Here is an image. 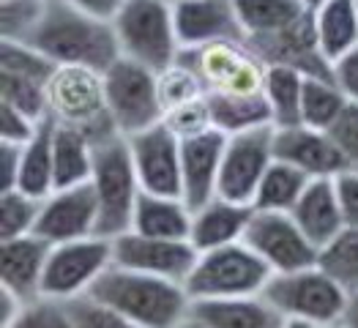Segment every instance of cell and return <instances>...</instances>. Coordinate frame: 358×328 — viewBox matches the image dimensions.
<instances>
[{
  "label": "cell",
  "instance_id": "obj_38",
  "mask_svg": "<svg viewBox=\"0 0 358 328\" xmlns=\"http://www.w3.org/2000/svg\"><path fill=\"white\" fill-rule=\"evenodd\" d=\"M69 315L77 328H140L134 326L129 318H123L113 306H107L104 301L93 299V296H83L66 304Z\"/></svg>",
  "mask_w": 358,
  "mask_h": 328
},
{
  "label": "cell",
  "instance_id": "obj_24",
  "mask_svg": "<svg viewBox=\"0 0 358 328\" xmlns=\"http://www.w3.org/2000/svg\"><path fill=\"white\" fill-rule=\"evenodd\" d=\"M192 216L194 211L183 197H164V194H140V203L134 208L131 230L150 238L189 241L192 233Z\"/></svg>",
  "mask_w": 358,
  "mask_h": 328
},
{
  "label": "cell",
  "instance_id": "obj_37",
  "mask_svg": "<svg viewBox=\"0 0 358 328\" xmlns=\"http://www.w3.org/2000/svg\"><path fill=\"white\" fill-rule=\"evenodd\" d=\"M41 200L30 197L20 189L0 192V241L20 238L36 230Z\"/></svg>",
  "mask_w": 358,
  "mask_h": 328
},
{
  "label": "cell",
  "instance_id": "obj_21",
  "mask_svg": "<svg viewBox=\"0 0 358 328\" xmlns=\"http://www.w3.org/2000/svg\"><path fill=\"white\" fill-rule=\"evenodd\" d=\"M233 6L241 33L255 50H263L312 14L301 0H233Z\"/></svg>",
  "mask_w": 358,
  "mask_h": 328
},
{
  "label": "cell",
  "instance_id": "obj_12",
  "mask_svg": "<svg viewBox=\"0 0 358 328\" xmlns=\"http://www.w3.org/2000/svg\"><path fill=\"white\" fill-rule=\"evenodd\" d=\"M273 159H276V153H273V126L227 137L216 197L233 200L241 206H252L255 192H257L260 180L266 176V170L273 164Z\"/></svg>",
  "mask_w": 358,
  "mask_h": 328
},
{
  "label": "cell",
  "instance_id": "obj_8",
  "mask_svg": "<svg viewBox=\"0 0 358 328\" xmlns=\"http://www.w3.org/2000/svg\"><path fill=\"white\" fill-rule=\"evenodd\" d=\"M107 110L118 126L120 137H134L164 120L159 93V71L131 58H118L104 71Z\"/></svg>",
  "mask_w": 358,
  "mask_h": 328
},
{
  "label": "cell",
  "instance_id": "obj_40",
  "mask_svg": "<svg viewBox=\"0 0 358 328\" xmlns=\"http://www.w3.org/2000/svg\"><path fill=\"white\" fill-rule=\"evenodd\" d=\"M8 328H77L71 315H69V306L63 301L52 299H36L28 301L25 309L20 312V318L11 323Z\"/></svg>",
  "mask_w": 358,
  "mask_h": 328
},
{
  "label": "cell",
  "instance_id": "obj_33",
  "mask_svg": "<svg viewBox=\"0 0 358 328\" xmlns=\"http://www.w3.org/2000/svg\"><path fill=\"white\" fill-rule=\"evenodd\" d=\"M159 93H162V104H164V113L176 110V107H183V104H192V101H200L208 96V90L203 85L197 69L183 58L167 66L164 71H159Z\"/></svg>",
  "mask_w": 358,
  "mask_h": 328
},
{
  "label": "cell",
  "instance_id": "obj_34",
  "mask_svg": "<svg viewBox=\"0 0 358 328\" xmlns=\"http://www.w3.org/2000/svg\"><path fill=\"white\" fill-rule=\"evenodd\" d=\"M50 0H0V38L30 41L44 22Z\"/></svg>",
  "mask_w": 358,
  "mask_h": 328
},
{
  "label": "cell",
  "instance_id": "obj_2",
  "mask_svg": "<svg viewBox=\"0 0 358 328\" xmlns=\"http://www.w3.org/2000/svg\"><path fill=\"white\" fill-rule=\"evenodd\" d=\"M30 44L55 66H85L101 74L120 58L113 22L77 11L63 0H50L47 17Z\"/></svg>",
  "mask_w": 358,
  "mask_h": 328
},
{
  "label": "cell",
  "instance_id": "obj_35",
  "mask_svg": "<svg viewBox=\"0 0 358 328\" xmlns=\"http://www.w3.org/2000/svg\"><path fill=\"white\" fill-rule=\"evenodd\" d=\"M58 66L30 41H3L0 38V74H17L47 83Z\"/></svg>",
  "mask_w": 358,
  "mask_h": 328
},
{
  "label": "cell",
  "instance_id": "obj_18",
  "mask_svg": "<svg viewBox=\"0 0 358 328\" xmlns=\"http://www.w3.org/2000/svg\"><path fill=\"white\" fill-rule=\"evenodd\" d=\"M176 30L183 50L243 38L233 0H173Z\"/></svg>",
  "mask_w": 358,
  "mask_h": 328
},
{
  "label": "cell",
  "instance_id": "obj_27",
  "mask_svg": "<svg viewBox=\"0 0 358 328\" xmlns=\"http://www.w3.org/2000/svg\"><path fill=\"white\" fill-rule=\"evenodd\" d=\"M210 115H213V129L236 137L246 131L268 129L271 110L263 93H246V96H208Z\"/></svg>",
  "mask_w": 358,
  "mask_h": 328
},
{
  "label": "cell",
  "instance_id": "obj_10",
  "mask_svg": "<svg viewBox=\"0 0 358 328\" xmlns=\"http://www.w3.org/2000/svg\"><path fill=\"white\" fill-rule=\"evenodd\" d=\"M110 266H113V241L104 236H90L52 246L44 269L41 296L63 304L83 299L96 287V282Z\"/></svg>",
  "mask_w": 358,
  "mask_h": 328
},
{
  "label": "cell",
  "instance_id": "obj_51",
  "mask_svg": "<svg viewBox=\"0 0 358 328\" xmlns=\"http://www.w3.org/2000/svg\"><path fill=\"white\" fill-rule=\"evenodd\" d=\"M282 328H315V326H309V323H301V320H287Z\"/></svg>",
  "mask_w": 358,
  "mask_h": 328
},
{
  "label": "cell",
  "instance_id": "obj_9",
  "mask_svg": "<svg viewBox=\"0 0 358 328\" xmlns=\"http://www.w3.org/2000/svg\"><path fill=\"white\" fill-rule=\"evenodd\" d=\"M208 96H246L263 93L268 77V60L263 58L246 38H227L200 50H183Z\"/></svg>",
  "mask_w": 358,
  "mask_h": 328
},
{
  "label": "cell",
  "instance_id": "obj_22",
  "mask_svg": "<svg viewBox=\"0 0 358 328\" xmlns=\"http://www.w3.org/2000/svg\"><path fill=\"white\" fill-rule=\"evenodd\" d=\"M290 216L296 219V224L317 249L326 246L334 236H339L345 230V216L339 208L334 178L309 180L306 192L301 194L296 208L290 211Z\"/></svg>",
  "mask_w": 358,
  "mask_h": 328
},
{
  "label": "cell",
  "instance_id": "obj_46",
  "mask_svg": "<svg viewBox=\"0 0 358 328\" xmlns=\"http://www.w3.org/2000/svg\"><path fill=\"white\" fill-rule=\"evenodd\" d=\"M63 3H69V6L77 8V11H85V14L96 17V20L113 22L126 0H63Z\"/></svg>",
  "mask_w": 358,
  "mask_h": 328
},
{
  "label": "cell",
  "instance_id": "obj_23",
  "mask_svg": "<svg viewBox=\"0 0 358 328\" xmlns=\"http://www.w3.org/2000/svg\"><path fill=\"white\" fill-rule=\"evenodd\" d=\"M192 315L208 328H282L287 320L263 293L238 299L192 301Z\"/></svg>",
  "mask_w": 358,
  "mask_h": 328
},
{
  "label": "cell",
  "instance_id": "obj_11",
  "mask_svg": "<svg viewBox=\"0 0 358 328\" xmlns=\"http://www.w3.org/2000/svg\"><path fill=\"white\" fill-rule=\"evenodd\" d=\"M243 243L268 266L271 273H290L317 266L320 255V249L306 238L296 219L279 211H255L243 233Z\"/></svg>",
  "mask_w": 358,
  "mask_h": 328
},
{
  "label": "cell",
  "instance_id": "obj_52",
  "mask_svg": "<svg viewBox=\"0 0 358 328\" xmlns=\"http://www.w3.org/2000/svg\"><path fill=\"white\" fill-rule=\"evenodd\" d=\"M331 328H342V326H331Z\"/></svg>",
  "mask_w": 358,
  "mask_h": 328
},
{
  "label": "cell",
  "instance_id": "obj_6",
  "mask_svg": "<svg viewBox=\"0 0 358 328\" xmlns=\"http://www.w3.org/2000/svg\"><path fill=\"white\" fill-rule=\"evenodd\" d=\"M263 296L276 306L285 320H301L315 328L339 326L350 293L334 282L320 266L273 273Z\"/></svg>",
  "mask_w": 358,
  "mask_h": 328
},
{
  "label": "cell",
  "instance_id": "obj_36",
  "mask_svg": "<svg viewBox=\"0 0 358 328\" xmlns=\"http://www.w3.org/2000/svg\"><path fill=\"white\" fill-rule=\"evenodd\" d=\"M0 104H8L33 120L44 123L50 120L47 110V83L17 77V74H0Z\"/></svg>",
  "mask_w": 358,
  "mask_h": 328
},
{
  "label": "cell",
  "instance_id": "obj_25",
  "mask_svg": "<svg viewBox=\"0 0 358 328\" xmlns=\"http://www.w3.org/2000/svg\"><path fill=\"white\" fill-rule=\"evenodd\" d=\"M312 25L323 58L334 63L358 47V3L329 0L312 11Z\"/></svg>",
  "mask_w": 358,
  "mask_h": 328
},
{
  "label": "cell",
  "instance_id": "obj_45",
  "mask_svg": "<svg viewBox=\"0 0 358 328\" xmlns=\"http://www.w3.org/2000/svg\"><path fill=\"white\" fill-rule=\"evenodd\" d=\"M22 148H25V145L0 143V192L17 189L20 164H22Z\"/></svg>",
  "mask_w": 358,
  "mask_h": 328
},
{
  "label": "cell",
  "instance_id": "obj_42",
  "mask_svg": "<svg viewBox=\"0 0 358 328\" xmlns=\"http://www.w3.org/2000/svg\"><path fill=\"white\" fill-rule=\"evenodd\" d=\"M350 167H358V104H348L329 131Z\"/></svg>",
  "mask_w": 358,
  "mask_h": 328
},
{
  "label": "cell",
  "instance_id": "obj_43",
  "mask_svg": "<svg viewBox=\"0 0 358 328\" xmlns=\"http://www.w3.org/2000/svg\"><path fill=\"white\" fill-rule=\"evenodd\" d=\"M334 186H336L339 208L345 216V227L358 230V167H348L345 173H339L334 178Z\"/></svg>",
  "mask_w": 358,
  "mask_h": 328
},
{
  "label": "cell",
  "instance_id": "obj_28",
  "mask_svg": "<svg viewBox=\"0 0 358 328\" xmlns=\"http://www.w3.org/2000/svg\"><path fill=\"white\" fill-rule=\"evenodd\" d=\"M17 189L36 200H44L55 192V162H52V120L41 126V131L22 148V164Z\"/></svg>",
  "mask_w": 358,
  "mask_h": 328
},
{
  "label": "cell",
  "instance_id": "obj_14",
  "mask_svg": "<svg viewBox=\"0 0 358 328\" xmlns=\"http://www.w3.org/2000/svg\"><path fill=\"white\" fill-rule=\"evenodd\" d=\"M197 257H200V252L189 241L150 238V236L134 233V230L113 238V263L115 266L164 276V279L183 282V285L194 269Z\"/></svg>",
  "mask_w": 358,
  "mask_h": 328
},
{
  "label": "cell",
  "instance_id": "obj_39",
  "mask_svg": "<svg viewBox=\"0 0 358 328\" xmlns=\"http://www.w3.org/2000/svg\"><path fill=\"white\" fill-rule=\"evenodd\" d=\"M178 140H189V137H197V134H206L213 129V115H210V101L208 96L200 99V101H192V104H183L176 107L170 113H164L162 120Z\"/></svg>",
  "mask_w": 358,
  "mask_h": 328
},
{
  "label": "cell",
  "instance_id": "obj_41",
  "mask_svg": "<svg viewBox=\"0 0 358 328\" xmlns=\"http://www.w3.org/2000/svg\"><path fill=\"white\" fill-rule=\"evenodd\" d=\"M47 123V120H44ZM38 120H33L30 115L8 107V104H0V143H11V145H28L30 140L41 131Z\"/></svg>",
  "mask_w": 358,
  "mask_h": 328
},
{
  "label": "cell",
  "instance_id": "obj_44",
  "mask_svg": "<svg viewBox=\"0 0 358 328\" xmlns=\"http://www.w3.org/2000/svg\"><path fill=\"white\" fill-rule=\"evenodd\" d=\"M331 77L350 104H358V47L331 63Z\"/></svg>",
  "mask_w": 358,
  "mask_h": 328
},
{
  "label": "cell",
  "instance_id": "obj_19",
  "mask_svg": "<svg viewBox=\"0 0 358 328\" xmlns=\"http://www.w3.org/2000/svg\"><path fill=\"white\" fill-rule=\"evenodd\" d=\"M50 243L36 233L0 241V287L25 301L41 299V282L50 257Z\"/></svg>",
  "mask_w": 358,
  "mask_h": 328
},
{
  "label": "cell",
  "instance_id": "obj_13",
  "mask_svg": "<svg viewBox=\"0 0 358 328\" xmlns=\"http://www.w3.org/2000/svg\"><path fill=\"white\" fill-rule=\"evenodd\" d=\"M33 233L50 246L99 236V203L93 183L88 180L80 186L55 189L50 197H44Z\"/></svg>",
  "mask_w": 358,
  "mask_h": 328
},
{
  "label": "cell",
  "instance_id": "obj_17",
  "mask_svg": "<svg viewBox=\"0 0 358 328\" xmlns=\"http://www.w3.org/2000/svg\"><path fill=\"white\" fill-rule=\"evenodd\" d=\"M227 134L210 129L206 134L180 140V180H183V200L189 208H200L210 203L219 192V173L224 159Z\"/></svg>",
  "mask_w": 358,
  "mask_h": 328
},
{
  "label": "cell",
  "instance_id": "obj_1",
  "mask_svg": "<svg viewBox=\"0 0 358 328\" xmlns=\"http://www.w3.org/2000/svg\"><path fill=\"white\" fill-rule=\"evenodd\" d=\"M88 296L104 301L140 328H176L192 312L183 282L110 266Z\"/></svg>",
  "mask_w": 358,
  "mask_h": 328
},
{
  "label": "cell",
  "instance_id": "obj_31",
  "mask_svg": "<svg viewBox=\"0 0 358 328\" xmlns=\"http://www.w3.org/2000/svg\"><path fill=\"white\" fill-rule=\"evenodd\" d=\"M350 101L334 83V77H306L303 80V101H301V123L331 131Z\"/></svg>",
  "mask_w": 358,
  "mask_h": 328
},
{
  "label": "cell",
  "instance_id": "obj_29",
  "mask_svg": "<svg viewBox=\"0 0 358 328\" xmlns=\"http://www.w3.org/2000/svg\"><path fill=\"white\" fill-rule=\"evenodd\" d=\"M303 80H306V74L293 69V66H268L263 96L268 101L273 129H285V126L301 123Z\"/></svg>",
  "mask_w": 358,
  "mask_h": 328
},
{
  "label": "cell",
  "instance_id": "obj_48",
  "mask_svg": "<svg viewBox=\"0 0 358 328\" xmlns=\"http://www.w3.org/2000/svg\"><path fill=\"white\" fill-rule=\"evenodd\" d=\"M342 328H358V293H350L348 299V306H345V315L339 320Z\"/></svg>",
  "mask_w": 358,
  "mask_h": 328
},
{
  "label": "cell",
  "instance_id": "obj_30",
  "mask_svg": "<svg viewBox=\"0 0 358 328\" xmlns=\"http://www.w3.org/2000/svg\"><path fill=\"white\" fill-rule=\"evenodd\" d=\"M309 180L312 178L303 176L299 167H293V164H287L282 159H273V164L266 170V176H263L257 192H255L252 208L290 213L301 200V194L306 192Z\"/></svg>",
  "mask_w": 358,
  "mask_h": 328
},
{
  "label": "cell",
  "instance_id": "obj_32",
  "mask_svg": "<svg viewBox=\"0 0 358 328\" xmlns=\"http://www.w3.org/2000/svg\"><path fill=\"white\" fill-rule=\"evenodd\" d=\"M317 266L329 273L334 282H339L348 293H358V230L345 227L339 236L320 246Z\"/></svg>",
  "mask_w": 358,
  "mask_h": 328
},
{
  "label": "cell",
  "instance_id": "obj_50",
  "mask_svg": "<svg viewBox=\"0 0 358 328\" xmlns=\"http://www.w3.org/2000/svg\"><path fill=\"white\" fill-rule=\"evenodd\" d=\"M301 3H303L309 11H315V8H320V6H323V3H329V0H301Z\"/></svg>",
  "mask_w": 358,
  "mask_h": 328
},
{
  "label": "cell",
  "instance_id": "obj_47",
  "mask_svg": "<svg viewBox=\"0 0 358 328\" xmlns=\"http://www.w3.org/2000/svg\"><path fill=\"white\" fill-rule=\"evenodd\" d=\"M22 309H25V301L20 299V296H14L11 290L0 287V328L11 326L20 318Z\"/></svg>",
  "mask_w": 358,
  "mask_h": 328
},
{
  "label": "cell",
  "instance_id": "obj_15",
  "mask_svg": "<svg viewBox=\"0 0 358 328\" xmlns=\"http://www.w3.org/2000/svg\"><path fill=\"white\" fill-rule=\"evenodd\" d=\"M126 140H129V150H131L143 192L164 194V197H183L178 137L164 123H156Z\"/></svg>",
  "mask_w": 358,
  "mask_h": 328
},
{
  "label": "cell",
  "instance_id": "obj_53",
  "mask_svg": "<svg viewBox=\"0 0 358 328\" xmlns=\"http://www.w3.org/2000/svg\"><path fill=\"white\" fill-rule=\"evenodd\" d=\"M356 3H358V0H356Z\"/></svg>",
  "mask_w": 358,
  "mask_h": 328
},
{
  "label": "cell",
  "instance_id": "obj_16",
  "mask_svg": "<svg viewBox=\"0 0 358 328\" xmlns=\"http://www.w3.org/2000/svg\"><path fill=\"white\" fill-rule=\"evenodd\" d=\"M273 153L276 159L299 167L312 180L336 178L350 167L329 131H320L303 123L273 129Z\"/></svg>",
  "mask_w": 358,
  "mask_h": 328
},
{
  "label": "cell",
  "instance_id": "obj_3",
  "mask_svg": "<svg viewBox=\"0 0 358 328\" xmlns=\"http://www.w3.org/2000/svg\"><path fill=\"white\" fill-rule=\"evenodd\" d=\"M47 110L58 126L80 129L93 148L120 137L118 126L107 110L104 74L85 66H58L47 80Z\"/></svg>",
  "mask_w": 358,
  "mask_h": 328
},
{
  "label": "cell",
  "instance_id": "obj_26",
  "mask_svg": "<svg viewBox=\"0 0 358 328\" xmlns=\"http://www.w3.org/2000/svg\"><path fill=\"white\" fill-rule=\"evenodd\" d=\"M93 143L71 126L52 123V162H55V189L88 183L93 176Z\"/></svg>",
  "mask_w": 358,
  "mask_h": 328
},
{
  "label": "cell",
  "instance_id": "obj_49",
  "mask_svg": "<svg viewBox=\"0 0 358 328\" xmlns=\"http://www.w3.org/2000/svg\"><path fill=\"white\" fill-rule=\"evenodd\" d=\"M176 328H208V326H206V323H203L200 318H194V315L189 312V318H183V320H180V323Z\"/></svg>",
  "mask_w": 358,
  "mask_h": 328
},
{
  "label": "cell",
  "instance_id": "obj_5",
  "mask_svg": "<svg viewBox=\"0 0 358 328\" xmlns=\"http://www.w3.org/2000/svg\"><path fill=\"white\" fill-rule=\"evenodd\" d=\"M90 183L99 203V236L113 241L129 233L143 186L137 178L126 137H115L96 145Z\"/></svg>",
  "mask_w": 358,
  "mask_h": 328
},
{
  "label": "cell",
  "instance_id": "obj_7",
  "mask_svg": "<svg viewBox=\"0 0 358 328\" xmlns=\"http://www.w3.org/2000/svg\"><path fill=\"white\" fill-rule=\"evenodd\" d=\"M271 276L273 273L268 266L241 241L222 249L200 252L194 269L186 279V290L192 301L260 296Z\"/></svg>",
  "mask_w": 358,
  "mask_h": 328
},
{
  "label": "cell",
  "instance_id": "obj_20",
  "mask_svg": "<svg viewBox=\"0 0 358 328\" xmlns=\"http://www.w3.org/2000/svg\"><path fill=\"white\" fill-rule=\"evenodd\" d=\"M252 213H255L252 206H241V203L224 200V197H213L210 203L194 208L189 243L197 252H210V249H222L230 243H241Z\"/></svg>",
  "mask_w": 358,
  "mask_h": 328
},
{
  "label": "cell",
  "instance_id": "obj_4",
  "mask_svg": "<svg viewBox=\"0 0 358 328\" xmlns=\"http://www.w3.org/2000/svg\"><path fill=\"white\" fill-rule=\"evenodd\" d=\"M120 58L164 71L180 58L173 0H126L113 20Z\"/></svg>",
  "mask_w": 358,
  "mask_h": 328
}]
</instances>
